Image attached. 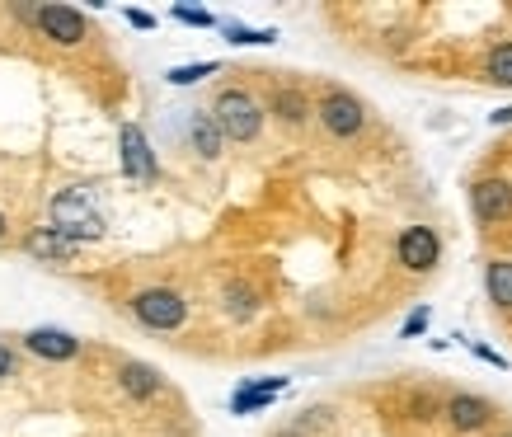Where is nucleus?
I'll use <instances>...</instances> for the list:
<instances>
[{
	"label": "nucleus",
	"mask_w": 512,
	"mask_h": 437,
	"mask_svg": "<svg viewBox=\"0 0 512 437\" xmlns=\"http://www.w3.org/2000/svg\"><path fill=\"white\" fill-rule=\"evenodd\" d=\"M118 386H123L132 400H151V395L165 391V376L156 367H146V362H123L118 367Z\"/></svg>",
	"instance_id": "obj_15"
},
{
	"label": "nucleus",
	"mask_w": 512,
	"mask_h": 437,
	"mask_svg": "<svg viewBox=\"0 0 512 437\" xmlns=\"http://www.w3.org/2000/svg\"><path fill=\"white\" fill-rule=\"evenodd\" d=\"M489 123H494V127H508V123H512V109H498V113H489Z\"/></svg>",
	"instance_id": "obj_27"
},
{
	"label": "nucleus",
	"mask_w": 512,
	"mask_h": 437,
	"mask_svg": "<svg viewBox=\"0 0 512 437\" xmlns=\"http://www.w3.org/2000/svg\"><path fill=\"white\" fill-rule=\"evenodd\" d=\"M442 405H447V400H433V395H414V400H409V414H414L419 423H433L437 414H442Z\"/></svg>",
	"instance_id": "obj_23"
},
{
	"label": "nucleus",
	"mask_w": 512,
	"mask_h": 437,
	"mask_svg": "<svg viewBox=\"0 0 512 437\" xmlns=\"http://www.w3.org/2000/svg\"><path fill=\"white\" fill-rule=\"evenodd\" d=\"M179 24H188V29H221V19L212 15V10H193V5H174L170 10Z\"/></svg>",
	"instance_id": "obj_21"
},
{
	"label": "nucleus",
	"mask_w": 512,
	"mask_h": 437,
	"mask_svg": "<svg viewBox=\"0 0 512 437\" xmlns=\"http://www.w3.org/2000/svg\"><path fill=\"white\" fill-rule=\"evenodd\" d=\"M123 15H127V24H132V29H141V33L156 29V15H146V10H123Z\"/></svg>",
	"instance_id": "obj_25"
},
{
	"label": "nucleus",
	"mask_w": 512,
	"mask_h": 437,
	"mask_svg": "<svg viewBox=\"0 0 512 437\" xmlns=\"http://www.w3.org/2000/svg\"><path fill=\"white\" fill-rule=\"evenodd\" d=\"M127 306H132V315H137L141 325L160 329V334H170V329H179L188 320V301L174 287H141Z\"/></svg>",
	"instance_id": "obj_5"
},
{
	"label": "nucleus",
	"mask_w": 512,
	"mask_h": 437,
	"mask_svg": "<svg viewBox=\"0 0 512 437\" xmlns=\"http://www.w3.org/2000/svg\"><path fill=\"white\" fill-rule=\"evenodd\" d=\"M395 259H400L404 273H433L442 264V240H437L433 226H404L395 235Z\"/></svg>",
	"instance_id": "obj_7"
},
{
	"label": "nucleus",
	"mask_w": 512,
	"mask_h": 437,
	"mask_svg": "<svg viewBox=\"0 0 512 437\" xmlns=\"http://www.w3.org/2000/svg\"><path fill=\"white\" fill-rule=\"evenodd\" d=\"M19 19H29L33 29L43 33L47 43H57V47H76L90 38V24H85V15L80 10H71V5H10Z\"/></svg>",
	"instance_id": "obj_3"
},
{
	"label": "nucleus",
	"mask_w": 512,
	"mask_h": 437,
	"mask_svg": "<svg viewBox=\"0 0 512 437\" xmlns=\"http://www.w3.org/2000/svg\"><path fill=\"white\" fill-rule=\"evenodd\" d=\"M188 146L198 151L202 160H217L221 156V146H226V132L217 127V118H212V109L207 113H188Z\"/></svg>",
	"instance_id": "obj_14"
},
{
	"label": "nucleus",
	"mask_w": 512,
	"mask_h": 437,
	"mask_svg": "<svg viewBox=\"0 0 512 437\" xmlns=\"http://www.w3.org/2000/svg\"><path fill=\"white\" fill-rule=\"evenodd\" d=\"M15 367H19V358L5 344H0V381H5V376H15Z\"/></svg>",
	"instance_id": "obj_26"
},
{
	"label": "nucleus",
	"mask_w": 512,
	"mask_h": 437,
	"mask_svg": "<svg viewBox=\"0 0 512 437\" xmlns=\"http://www.w3.org/2000/svg\"><path fill=\"white\" fill-rule=\"evenodd\" d=\"M273 437H306V433H296V423H292V428H282V433H273Z\"/></svg>",
	"instance_id": "obj_28"
},
{
	"label": "nucleus",
	"mask_w": 512,
	"mask_h": 437,
	"mask_svg": "<svg viewBox=\"0 0 512 437\" xmlns=\"http://www.w3.org/2000/svg\"><path fill=\"white\" fill-rule=\"evenodd\" d=\"M212 118H217V127L226 132V141H254L264 132V104H259L249 90H240V85L217 94Z\"/></svg>",
	"instance_id": "obj_2"
},
{
	"label": "nucleus",
	"mask_w": 512,
	"mask_h": 437,
	"mask_svg": "<svg viewBox=\"0 0 512 437\" xmlns=\"http://www.w3.org/2000/svg\"><path fill=\"white\" fill-rule=\"evenodd\" d=\"M5 235H10V226H5V212H0V240H5Z\"/></svg>",
	"instance_id": "obj_29"
},
{
	"label": "nucleus",
	"mask_w": 512,
	"mask_h": 437,
	"mask_svg": "<svg viewBox=\"0 0 512 437\" xmlns=\"http://www.w3.org/2000/svg\"><path fill=\"white\" fill-rule=\"evenodd\" d=\"M433 325V306H414V311L404 315V325H400V339H419L423 329Z\"/></svg>",
	"instance_id": "obj_22"
},
{
	"label": "nucleus",
	"mask_w": 512,
	"mask_h": 437,
	"mask_svg": "<svg viewBox=\"0 0 512 437\" xmlns=\"http://www.w3.org/2000/svg\"><path fill=\"white\" fill-rule=\"evenodd\" d=\"M442 419L451 423V433H484V428L498 419V409H494V400H484V395L461 391L442 405Z\"/></svg>",
	"instance_id": "obj_9"
},
{
	"label": "nucleus",
	"mask_w": 512,
	"mask_h": 437,
	"mask_svg": "<svg viewBox=\"0 0 512 437\" xmlns=\"http://www.w3.org/2000/svg\"><path fill=\"white\" fill-rule=\"evenodd\" d=\"M470 353H475L480 362H489V367H508V358H503V353H494L489 344H470Z\"/></svg>",
	"instance_id": "obj_24"
},
{
	"label": "nucleus",
	"mask_w": 512,
	"mask_h": 437,
	"mask_svg": "<svg viewBox=\"0 0 512 437\" xmlns=\"http://www.w3.org/2000/svg\"><path fill=\"white\" fill-rule=\"evenodd\" d=\"M118 160H123V174H127V179H137V184L160 179V160H156L151 141H146V132H141L137 123L118 127Z\"/></svg>",
	"instance_id": "obj_8"
},
{
	"label": "nucleus",
	"mask_w": 512,
	"mask_h": 437,
	"mask_svg": "<svg viewBox=\"0 0 512 437\" xmlns=\"http://www.w3.org/2000/svg\"><path fill=\"white\" fill-rule=\"evenodd\" d=\"M484 292L498 311H512V259H489L484 264Z\"/></svg>",
	"instance_id": "obj_17"
},
{
	"label": "nucleus",
	"mask_w": 512,
	"mask_h": 437,
	"mask_svg": "<svg viewBox=\"0 0 512 437\" xmlns=\"http://www.w3.org/2000/svg\"><path fill=\"white\" fill-rule=\"evenodd\" d=\"M287 391V376H264V381H240V391L231 395V414H259L278 395Z\"/></svg>",
	"instance_id": "obj_13"
},
{
	"label": "nucleus",
	"mask_w": 512,
	"mask_h": 437,
	"mask_svg": "<svg viewBox=\"0 0 512 437\" xmlns=\"http://www.w3.org/2000/svg\"><path fill=\"white\" fill-rule=\"evenodd\" d=\"M484 76L494 85H508L512 90V43H498L489 57H484Z\"/></svg>",
	"instance_id": "obj_19"
},
{
	"label": "nucleus",
	"mask_w": 512,
	"mask_h": 437,
	"mask_svg": "<svg viewBox=\"0 0 512 437\" xmlns=\"http://www.w3.org/2000/svg\"><path fill=\"white\" fill-rule=\"evenodd\" d=\"M268 113L278 118L282 127H306L311 123V94L306 90H296V85H273V94H268Z\"/></svg>",
	"instance_id": "obj_11"
},
{
	"label": "nucleus",
	"mask_w": 512,
	"mask_h": 437,
	"mask_svg": "<svg viewBox=\"0 0 512 437\" xmlns=\"http://www.w3.org/2000/svg\"><path fill=\"white\" fill-rule=\"evenodd\" d=\"M47 217H52L57 231L71 235V240H80V245H90V240H104V235H109V226H104V217L94 212L85 188H62V193H52Z\"/></svg>",
	"instance_id": "obj_1"
},
{
	"label": "nucleus",
	"mask_w": 512,
	"mask_h": 437,
	"mask_svg": "<svg viewBox=\"0 0 512 437\" xmlns=\"http://www.w3.org/2000/svg\"><path fill=\"white\" fill-rule=\"evenodd\" d=\"M315 118H320V127H325L329 137L353 141V137H362V127H367V104H362L353 90L329 85V90L315 99Z\"/></svg>",
	"instance_id": "obj_4"
},
{
	"label": "nucleus",
	"mask_w": 512,
	"mask_h": 437,
	"mask_svg": "<svg viewBox=\"0 0 512 437\" xmlns=\"http://www.w3.org/2000/svg\"><path fill=\"white\" fill-rule=\"evenodd\" d=\"M24 348L38 353L43 362H71L80 358V339L76 334H66V329H29L24 334Z\"/></svg>",
	"instance_id": "obj_12"
},
{
	"label": "nucleus",
	"mask_w": 512,
	"mask_h": 437,
	"mask_svg": "<svg viewBox=\"0 0 512 437\" xmlns=\"http://www.w3.org/2000/svg\"><path fill=\"white\" fill-rule=\"evenodd\" d=\"M470 212L480 226H508L512 221V179L503 174H484L470 184Z\"/></svg>",
	"instance_id": "obj_6"
},
{
	"label": "nucleus",
	"mask_w": 512,
	"mask_h": 437,
	"mask_svg": "<svg viewBox=\"0 0 512 437\" xmlns=\"http://www.w3.org/2000/svg\"><path fill=\"white\" fill-rule=\"evenodd\" d=\"M498 437H512V428H508V433H498Z\"/></svg>",
	"instance_id": "obj_30"
},
{
	"label": "nucleus",
	"mask_w": 512,
	"mask_h": 437,
	"mask_svg": "<svg viewBox=\"0 0 512 437\" xmlns=\"http://www.w3.org/2000/svg\"><path fill=\"white\" fill-rule=\"evenodd\" d=\"M259 306H264V301H259V292H254L249 282H226V292H221V311L231 315L235 325H249V320L259 315Z\"/></svg>",
	"instance_id": "obj_16"
},
{
	"label": "nucleus",
	"mask_w": 512,
	"mask_h": 437,
	"mask_svg": "<svg viewBox=\"0 0 512 437\" xmlns=\"http://www.w3.org/2000/svg\"><path fill=\"white\" fill-rule=\"evenodd\" d=\"M217 71H221V62H188V66H174V71H165V80L184 90V85H198V80L217 76Z\"/></svg>",
	"instance_id": "obj_20"
},
{
	"label": "nucleus",
	"mask_w": 512,
	"mask_h": 437,
	"mask_svg": "<svg viewBox=\"0 0 512 437\" xmlns=\"http://www.w3.org/2000/svg\"><path fill=\"white\" fill-rule=\"evenodd\" d=\"M221 33H226V43H235V47L278 43V29H249V24H240V19H221Z\"/></svg>",
	"instance_id": "obj_18"
},
{
	"label": "nucleus",
	"mask_w": 512,
	"mask_h": 437,
	"mask_svg": "<svg viewBox=\"0 0 512 437\" xmlns=\"http://www.w3.org/2000/svg\"><path fill=\"white\" fill-rule=\"evenodd\" d=\"M24 254L38 259V264H71L80 254V240L62 235L57 226H33V231L24 235Z\"/></svg>",
	"instance_id": "obj_10"
}]
</instances>
